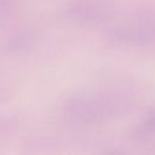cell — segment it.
Listing matches in <instances>:
<instances>
[{"label": "cell", "instance_id": "obj_4", "mask_svg": "<svg viewBox=\"0 0 155 155\" xmlns=\"http://www.w3.org/2000/svg\"><path fill=\"white\" fill-rule=\"evenodd\" d=\"M153 134H155V109L149 111L131 130V136L134 139H145Z\"/></svg>", "mask_w": 155, "mask_h": 155}, {"label": "cell", "instance_id": "obj_3", "mask_svg": "<svg viewBox=\"0 0 155 155\" xmlns=\"http://www.w3.org/2000/svg\"><path fill=\"white\" fill-rule=\"evenodd\" d=\"M111 11L108 0H71L62 10V17L73 24L93 25L105 22Z\"/></svg>", "mask_w": 155, "mask_h": 155}, {"label": "cell", "instance_id": "obj_2", "mask_svg": "<svg viewBox=\"0 0 155 155\" xmlns=\"http://www.w3.org/2000/svg\"><path fill=\"white\" fill-rule=\"evenodd\" d=\"M107 39L119 46L142 47L155 41V21L144 17L120 24L107 33Z\"/></svg>", "mask_w": 155, "mask_h": 155}, {"label": "cell", "instance_id": "obj_1", "mask_svg": "<svg viewBox=\"0 0 155 155\" xmlns=\"http://www.w3.org/2000/svg\"><path fill=\"white\" fill-rule=\"evenodd\" d=\"M134 104V98L126 91L99 88L80 91L64 102L65 116L80 125H99L122 116Z\"/></svg>", "mask_w": 155, "mask_h": 155}]
</instances>
